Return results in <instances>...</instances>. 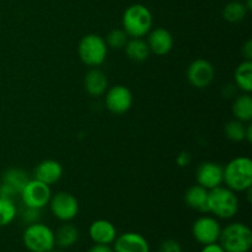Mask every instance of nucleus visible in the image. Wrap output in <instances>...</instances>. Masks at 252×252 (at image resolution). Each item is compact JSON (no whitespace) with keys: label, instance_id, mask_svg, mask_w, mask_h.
Listing matches in <instances>:
<instances>
[{"label":"nucleus","instance_id":"obj_1","mask_svg":"<svg viewBox=\"0 0 252 252\" xmlns=\"http://www.w3.org/2000/svg\"><path fill=\"white\" fill-rule=\"evenodd\" d=\"M223 182L234 192H246L252 187V160L248 157H238L223 167Z\"/></svg>","mask_w":252,"mask_h":252},{"label":"nucleus","instance_id":"obj_2","mask_svg":"<svg viewBox=\"0 0 252 252\" xmlns=\"http://www.w3.org/2000/svg\"><path fill=\"white\" fill-rule=\"evenodd\" d=\"M153 27V14L145 5L133 4L122 15V29L129 38H143Z\"/></svg>","mask_w":252,"mask_h":252},{"label":"nucleus","instance_id":"obj_3","mask_svg":"<svg viewBox=\"0 0 252 252\" xmlns=\"http://www.w3.org/2000/svg\"><path fill=\"white\" fill-rule=\"evenodd\" d=\"M239 212V198L236 192L224 186L209 189L208 213L223 220L233 219Z\"/></svg>","mask_w":252,"mask_h":252},{"label":"nucleus","instance_id":"obj_4","mask_svg":"<svg viewBox=\"0 0 252 252\" xmlns=\"http://www.w3.org/2000/svg\"><path fill=\"white\" fill-rule=\"evenodd\" d=\"M219 244L225 252H250L252 248V231L250 226L234 221L221 228Z\"/></svg>","mask_w":252,"mask_h":252},{"label":"nucleus","instance_id":"obj_5","mask_svg":"<svg viewBox=\"0 0 252 252\" xmlns=\"http://www.w3.org/2000/svg\"><path fill=\"white\" fill-rule=\"evenodd\" d=\"M22 243L29 252H49L56 249L54 230L41 221L29 224L22 233Z\"/></svg>","mask_w":252,"mask_h":252},{"label":"nucleus","instance_id":"obj_6","mask_svg":"<svg viewBox=\"0 0 252 252\" xmlns=\"http://www.w3.org/2000/svg\"><path fill=\"white\" fill-rule=\"evenodd\" d=\"M108 47L105 38L96 33L85 34L78 44V54L85 65L96 68L105 62Z\"/></svg>","mask_w":252,"mask_h":252},{"label":"nucleus","instance_id":"obj_7","mask_svg":"<svg viewBox=\"0 0 252 252\" xmlns=\"http://www.w3.org/2000/svg\"><path fill=\"white\" fill-rule=\"evenodd\" d=\"M48 206L54 218L58 219L59 221H63V223L75 219L79 214V209H80L76 197L71 194L70 192L65 191L52 194Z\"/></svg>","mask_w":252,"mask_h":252},{"label":"nucleus","instance_id":"obj_8","mask_svg":"<svg viewBox=\"0 0 252 252\" xmlns=\"http://www.w3.org/2000/svg\"><path fill=\"white\" fill-rule=\"evenodd\" d=\"M19 196L24 207H31V208H37L42 211L44 207L48 206L49 199L52 197L51 186L38 181V180L31 179L25 185Z\"/></svg>","mask_w":252,"mask_h":252},{"label":"nucleus","instance_id":"obj_9","mask_svg":"<svg viewBox=\"0 0 252 252\" xmlns=\"http://www.w3.org/2000/svg\"><path fill=\"white\" fill-rule=\"evenodd\" d=\"M221 233V225L216 217L202 216L192 225V236L201 245L218 243Z\"/></svg>","mask_w":252,"mask_h":252},{"label":"nucleus","instance_id":"obj_10","mask_svg":"<svg viewBox=\"0 0 252 252\" xmlns=\"http://www.w3.org/2000/svg\"><path fill=\"white\" fill-rule=\"evenodd\" d=\"M106 108L113 115L128 112L133 105V95L125 85H115L105 93Z\"/></svg>","mask_w":252,"mask_h":252},{"label":"nucleus","instance_id":"obj_11","mask_svg":"<svg viewBox=\"0 0 252 252\" xmlns=\"http://www.w3.org/2000/svg\"><path fill=\"white\" fill-rule=\"evenodd\" d=\"M214 66L206 59H196L187 69V80L193 88L206 89L214 80Z\"/></svg>","mask_w":252,"mask_h":252},{"label":"nucleus","instance_id":"obj_12","mask_svg":"<svg viewBox=\"0 0 252 252\" xmlns=\"http://www.w3.org/2000/svg\"><path fill=\"white\" fill-rule=\"evenodd\" d=\"M196 180L199 186L209 191L223 185L224 171L223 166L218 162L206 161L202 162L196 171Z\"/></svg>","mask_w":252,"mask_h":252},{"label":"nucleus","instance_id":"obj_13","mask_svg":"<svg viewBox=\"0 0 252 252\" xmlns=\"http://www.w3.org/2000/svg\"><path fill=\"white\" fill-rule=\"evenodd\" d=\"M112 249L113 252H150V245L145 236L135 231L117 235Z\"/></svg>","mask_w":252,"mask_h":252},{"label":"nucleus","instance_id":"obj_14","mask_svg":"<svg viewBox=\"0 0 252 252\" xmlns=\"http://www.w3.org/2000/svg\"><path fill=\"white\" fill-rule=\"evenodd\" d=\"M147 43L150 53L162 57L169 54L174 48V37L169 30L164 27H158V29L150 30L148 33Z\"/></svg>","mask_w":252,"mask_h":252},{"label":"nucleus","instance_id":"obj_15","mask_svg":"<svg viewBox=\"0 0 252 252\" xmlns=\"http://www.w3.org/2000/svg\"><path fill=\"white\" fill-rule=\"evenodd\" d=\"M117 235L115 224L107 219H96L89 226V236L94 244L112 245Z\"/></svg>","mask_w":252,"mask_h":252},{"label":"nucleus","instance_id":"obj_16","mask_svg":"<svg viewBox=\"0 0 252 252\" xmlns=\"http://www.w3.org/2000/svg\"><path fill=\"white\" fill-rule=\"evenodd\" d=\"M63 176V166L57 160L47 159L36 165L33 171V179L52 186L57 184Z\"/></svg>","mask_w":252,"mask_h":252},{"label":"nucleus","instance_id":"obj_17","mask_svg":"<svg viewBox=\"0 0 252 252\" xmlns=\"http://www.w3.org/2000/svg\"><path fill=\"white\" fill-rule=\"evenodd\" d=\"M84 88L91 97H100L108 89L107 76L100 69L91 68L84 78Z\"/></svg>","mask_w":252,"mask_h":252},{"label":"nucleus","instance_id":"obj_18","mask_svg":"<svg viewBox=\"0 0 252 252\" xmlns=\"http://www.w3.org/2000/svg\"><path fill=\"white\" fill-rule=\"evenodd\" d=\"M208 193L209 191L198 184L189 187L185 192V203L193 211L199 213H208Z\"/></svg>","mask_w":252,"mask_h":252},{"label":"nucleus","instance_id":"obj_19","mask_svg":"<svg viewBox=\"0 0 252 252\" xmlns=\"http://www.w3.org/2000/svg\"><path fill=\"white\" fill-rule=\"evenodd\" d=\"M54 235H56V246L64 249V250L73 248L79 241V238H80L79 229L74 224H71L70 221L62 224L57 229V231H54Z\"/></svg>","mask_w":252,"mask_h":252},{"label":"nucleus","instance_id":"obj_20","mask_svg":"<svg viewBox=\"0 0 252 252\" xmlns=\"http://www.w3.org/2000/svg\"><path fill=\"white\" fill-rule=\"evenodd\" d=\"M123 49H125L126 56L128 57V59L137 62V63L145 62L150 56L147 41H144L143 38H129Z\"/></svg>","mask_w":252,"mask_h":252},{"label":"nucleus","instance_id":"obj_21","mask_svg":"<svg viewBox=\"0 0 252 252\" xmlns=\"http://www.w3.org/2000/svg\"><path fill=\"white\" fill-rule=\"evenodd\" d=\"M233 115L235 120L240 121V122L249 123L252 120V97L250 94L244 93L243 95H239L238 97L234 100L233 107Z\"/></svg>","mask_w":252,"mask_h":252},{"label":"nucleus","instance_id":"obj_22","mask_svg":"<svg viewBox=\"0 0 252 252\" xmlns=\"http://www.w3.org/2000/svg\"><path fill=\"white\" fill-rule=\"evenodd\" d=\"M235 86L243 93L250 94L252 91V61H244L236 66L234 71Z\"/></svg>","mask_w":252,"mask_h":252},{"label":"nucleus","instance_id":"obj_23","mask_svg":"<svg viewBox=\"0 0 252 252\" xmlns=\"http://www.w3.org/2000/svg\"><path fill=\"white\" fill-rule=\"evenodd\" d=\"M31 180V177L29 176L26 171L21 169H16V167H12V169H7L6 171L2 174L1 182L10 185L11 187H14L17 191V193L20 194L21 189H24L25 185Z\"/></svg>","mask_w":252,"mask_h":252},{"label":"nucleus","instance_id":"obj_24","mask_svg":"<svg viewBox=\"0 0 252 252\" xmlns=\"http://www.w3.org/2000/svg\"><path fill=\"white\" fill-rule=\"evenodd\" d=\"M249 10L246 9L245 4L241 1H230L224 6L223 19L230 24H238L241 22L248 15Z\"/></svg>","mask_w":252,"mask_h":252},{"label":"nucleus","instance_id":"obj_25","mask_svg":"<svg viewBox=\"0 0 252 252\" xmlns=\"http://www.w3.org/2000/svg\"><path fill=\"white\" fill-rule=\"evenodd\" d=\"M17 217V207L15 201L0 197V228L10 225Z\"/></svg>","mask_w":252,"mask_h":252},{"label":"nucleus","instance_id":"obj_26","mask_svg":"<svg viewBox=\"0 0 252 252\" xmlns=\"http://www.w3.org/2000/svg\"><path fill=\"white\" fill-rule=\"evenodd\" d=\"M245 132H246V126L244 122H240L238 120L229 121L224 127V133H225L226 138L231 142H243L245 140Z\"/></svg>","mask_w":252,"mask_h":252},{"label":"nucleus","instance_id":"obj_27","mask_svg":"<svg viewBox=\"0 0 252 252\" xmlns=\"http://www.w3.org/2000/svg\"><path fill=\"white\" fill-rule=\"evenodd\" d=\"M128 34L126 33L123 29H113L112 31L108 32V34L106 36V44H107L108 48L116 49V51H120V49H123L127 44Z\"/></svg>","mask_w":252,"mask_h":252},{"label":"nucleus","instance_id":"obj_28","mask_svg":"<svg viewBox=\"0 0 252 252\" xmlns=\"http://www.w3.org/2000/svg\"><path fill=\"white\" fill-rule=\"evenodd\" d=\"M21 219L25 224H33L41 220V209L25 207L21 212Z\"/></svg>","mask_w":252,"mask_h":252},{"label":"nucleus","instance_id":"obj_29","mask_svg":"<svg viewBox=\"0 0 252 252\" xmlns=\"http://www.w3.org/2000/svg\"><path fill=\"white\" fill-rule=\"evenodd\" d=\"M158 252H184L182 251L181 245L177 243L174 239H167V240L162 241L159 246Z\"/></svg>","mask_w":252,"mask_h":252},{"label":"nucleus","instance_id":"obj_30","mask_svg":"<svg viewBox=\"0 0 252 252\" xmlns=\"http://www.w3.org/2000/svg\"><path fill=\"white\" fill-rule=\"evenodd\" d=\"M16 196H19V193H17V191L14 187L5 184V182H1V184H0V197L6 199H12V201H14Z\"/></svg>","mask_w":252,"mask_h":252},{"label":"nucleus","instance_id":"obj_31","mask_svg":"<svg viewBox=\"0 0 252 252\" xmlns=\"http://www.w3.org/2000/svg\"><path fill=\"white\" fill-rule=\"evenodd\" d=\"M176 162H177V165H179L180 167L189 166V162H191V155H189V153H186V152L180 153V154L177 155Z\"/></svg>","mask_w":252,"mask_h":252},{"label":"nucleus","instance_id":"obj_32","mask_svg":"<svg viewBox=\"0 0 252 252\" xmlns=\"http://www.w3.org/2000/svg\"><path fill=\"white\" fill-rule=\"evenodd\" d=\"M201 252H225V250L219 243H212L207 244V245H202Z\"/></svg>","mask_w":252,"mask_h":252},{"label":"nucleus","instance_id":"obj_33","mask_svg":"<svg viewBox=\"0 0 252 252\" xmlns=\"http://www.w3.org/2000/svg\"><path fill=\"white\" fill-rule=\"evenodd\" d=\"M241 53H243L245 61H252V41L249 39V41L245 42V44L243 46V49H241Z\"/></svg>","mask_w":252,"mask_h":252},{"label":"nucleus","instance_id":"obj_34","mask_svg":"<svg viewBox=\"0 0 252 252\" xmlns=\"http://www.w3.org/2000/svg\"><path fill=\"white\" fill-rule=\"evenodd\" d=\"M86 252H113V249L111 248V245H98V244H94Z\"/></svg>","mask_w":252,"mask_h":252},{"label":"nucleus","instance_id":"obj_35","mask_svg":"<svg viewBox=\"0 0 252 252\" xmlns=\"http://www.w3.org/2000/svg\"><path fill=\"white\" fill-rule=\"evenodd\" d=\"M245 140L248 143L252 142V125L249 122V125L246 126V132H245Z\"/></svg>","mask_w":252,"mask_h":252},{"label":"nucleus","instance_id":"obj_36","mask_svg":"<svg viewBox=\"0 0 252 252\" xmlns=\"http://www.w3.org/2000/svg\"><path fill=\"white\" fill-rule=\"evenodd\" d=\"M244 4H245L246 9H248L249 11H251V9H252V0H246V1L244 2Z\"/></svg>","mask_w":252,"mask_h":252},{"label":"nucleus","instance_id":"obj_37","mask_svg":"<svg viewBox=\"0 0 252 252\" xmlns=\"http://www.w3.org/2000/svg\"><path fill=\"white\" fill-rule=\"evenodd\" d=\"M49 252H64V251H62V250H56V249H53V250L49 251Z\"/></svg>","mask_w":252,"mask_h":252}]
</instances>
